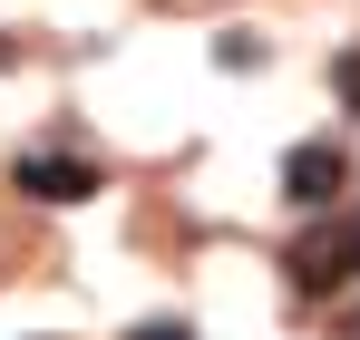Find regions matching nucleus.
I'll return each mask as SVG.
<instances>
[{
    "instance_id": "obj_5",
    "label": "nucleus",
    "mask_w": 360,
    "mask_h": 340,
    "mask_svg": "<svg viewBox=\"0 0 360 340\" xmlns=\"http://www.w3.org/2000/svg\"><path fill=\"white\" fill-rule=\"evenodd\" d=\"M136 340H195V331H185V321H146Z\"/></svg>"
},
{
    "instance_id": "obj_2",
    "label": "nucleus",
    "mask_w": 360,
    "mask_h": 340,
    "mask_svg": "<svg viewBox=\"0 0 360 340\" xmlns=\"http://www.w3.org/2000/svg\"><path fill=\"white\" fill-rule=\"evenodd\" d=\"M341 185H351V156H341V146H292V156H283V195H292L302 214H331Z\"/></svg>"
},
{
    "instance_id": "obj_6",
    "label": "nucleus",
    "mask_w": 360,
    "mask_h": 340,
    "mask_svg": "<svg viewBox=\"0 0 360 340\" xmlns=\"http://www.w3.org/2000/svg\"><path fill=\"white\" fill-rule=\"evenodd\" d=\"M351 224H360V214H351Z\"/></svg>"
},
{
    "instance_id": "obj_4",
    "label": "nucleus",
    "mask_w": 360,
    "mask_h": 340,
    "mask_svg": "<svg viewBox=\"0 0 360 340\" xmlns=\"http://www.w3.org/2000/svg\"><path fill=\"white\" fill-rule=\"evenodd\" d=\"M331 88H341V107H360V49H341V58H331Z\"/></svg>"
},
{
    "instance_id": "obj_1",
    "label": "nucleus",
    "mask_w": 360,
    "mask_h": 340,
    "mask_svg": "<svg viewBox=\"0 0 360 340\" xmlns=\"http://www.w3.org/2000/svg\"><path fill=\"white\" fill-rule=\"evenodd\" d=\"M283 273H292L302 301H321L331 282H351V273H360V224H311V233L292 243V263H283Z\"/></svg>"
},
{
    "instance_id": "obj_3",
    "label": "nucleus",
    "mask_w": 360,
    "mask_h": 340,
    "mask_svg": "<svg viewBox=\"0 0 360 340\" xmlns=\"http://www.w3.org/2000/svg\"><path fill=\"white\" fill-rule=\"evenodd\" d=\"M20 195H39V204H78V195H98V166L88 156H20Z\"/></svg>"
}]
</instances>
